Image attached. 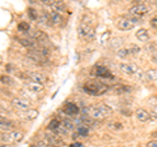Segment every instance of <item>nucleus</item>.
<instances>
[{"label": "nucleus", "instance_id": "46", "mask_svg": "<svg viewBox=\"0 0 157 147\" xmlns=\"http://www.w3.org/2000/svg\"><path fill=\"white\" fill-rule=\"evenodd\" d=\"M29 2H30V3H36L37 0H29Z\"/></svg>", "mask_w": 157, "mask_h": 147}, {"label": "nucleus", "instance_id": "35", "mask_svg": "<svg viewBox=\"0 0 157 147\" xmlns=\"http://www.w3.org/2000/svg\"><path fill=\"white\" fill-rule=\"evenodd\" d=\"M109 128L115 129V130H121L122 128H123V125L119 124V122H113V124H109Z\"/></svg>", "mask_w": 157, "mask_h": 147}, {"label": "nucleus", "instance_id": "21", "mask_svg": "<svg viewBox=\"0 0 157 147\" xmlns=\"http://www.w3.org/2000/svg\"><path fill=\"white\" fill-rule=\"evenodd\" d=\"M0 81H2V85H7V86H13L14 85L13 78H11V77L7 76V74H3L2 78H0Z\"/></svg>", "mask_w": 157, "mask_h": 147}, {"label": "nucleus", "instance_id": "2", "mask_svg": "<svg viewBox=\"0 0 157 147\" xmlns=\"http://www.w3.org/2000/svg\"><path fill=\"white\" fill-rule=\"evenodd\" d=\"M86 94L93 95V96H98V95H102L107 91V87L104 85V83H98V82H88L82 87Z\"/></svg>", "mask_w": 157, "mask_h": 147}, {"label": "nucleus", "instance_id": "41", "mask_svg": "<svg viewBox=\"0 0 157 147\" xmlns=\"http://www.w3.org/2000/svg\"><path fill=\"white\" fill-rule=\"evenodd\" d=\"M147 4H151V5H157V0H144Z\"/></svg>", "mask_w": 157, "mask_h": 147}, {"label": "nucleus", "instance_id": "11", "mask_svg": "<svg viewBox=\"0 0 157 147\" xmlns=\"http://www.w3.org/2000/svg\"><path fill=\"white\" fill-rule=\"evenodd\" d=\"M29 78H30L32 81H36V82H39V83H46L47 82V77L45 73H41V72H30L28 73Z\"/></svg>", "mask_w": 157, "mask_h": 147}, {"label": "nucleus", "instance_id": "31", "mask_svg": "<svg viewBox=\"0 0 157 147\" xmlns=\"http://www.w3.org/2000/svg\"><path fill=\"white\" fill-rule=\"evenodd\" d=\"M62 125L64 126L66 129H68V130H70V131L75 129V125H73V122H72V121H70V120H63Z\"/></svg>", "mask_w": 157, "mask_h": 147}, {"label": "nucleus", "instance_id": "40", "mask_svg": "<svg viewBox=\"0 0 157 147\" xmlns=\"http://www.w3.org/2000/svg\"><path fill=\"white\" fill-rule=\"evenodd\" d=\"M147 147H157V141H149L147 143Z\"/></svg>", "mask_w": 157, "mask_h": 147}, {"label": "nucleus", "instance_id": "24", "mask_svg": "<svg viewBox=\"0 0 157 147\" xmlns=\"http://www.w3.org/2000/svg\"><path fill=\"white\" fill-rule=\"evenodd\" d=\"M130 55L131 53H130L128 48H119V50L117 51V56L121 57V59H126V57H128Z\"/></svg>", "mask_w": 157, "mask_h": 147}, {"label": "nucleus", "instance_id": "29", "mask_svg": "<svg viewBox=\"0 0 157 147\" xmlns=\"http://www.w3.org/2000/svg\"><path fill=\"white\" fill-rule=\"evenodd\" d=\"M145 51H147V52H149L151 55H152L153 52H156V51H157V45H156L155 42H152V43H147V46H145Z\"/></svg>", "mask_w": 157, "mask_h": 147}, {"label": "nucleus", "instance_id": "37", "mask_svg": "<svg viewBox=\"0 0 157 147\" xmlns=\"http://www.w3.org/2000/svg\"><path fill=\"white\" fill-rule=\"evenodd\" d=\"M135 74H136L135 77L137 78V80H144V78H147V76H145V73H144V72H141L140 69H139V70H137V72L135 73Z\"/></svg>", "mask_w": 157, "mask_h": 147}, {"label": "nucleus", "instance_id": "3", "mask_svg": "<svg viewBox=\"0 0 157 147\" xmlns=\"http://www.w3.org/2000/svg\"><path fill=\"white\" fill-rule=\"evenodd\" d=\"M77 33H78V37L82 38V39H86V41H92L94 38V29L92 26H89V23L86 22H81L77 27Z\"/></svg>", "mask_w": 157, "mask_h": 147}, {"label": "nucleus", "instance_id": "33", "mask_svg": "<svg viewBox=\"0 0 157 147\" xmlns=\"http://www.w3.org/2000/svg\"><path fill=\"white\" fill-rule=\"evenodd\" d=\"M30 30V26H29V23L28 22H21L18 25V31H24V33H26Z\"/></svg>", "mask_w": 157, "mask_h": 147}, {"label": "nucleus", "instance_id": "9", "mask_svg": "<svg viewBox=\"0 0 157 147\" xmlns=\"http://www.w3.org/2000/svg\"><path fill=\"white\" fill-rule=\"evenodd\" d=\"M25 87H26V89H28L29 91L34 92V94L42 92V91H43V89H45V86H43L42 83L36 82V81H28V82H25Z\"/></svg>", "mask_w": 157, "mask_h": 147}, {"label": "nucleus", "instance_id": "8", "mask_svg": "<svg viewBox=\"0 0 157 147\" xmlns=\"http://www.w3.org/2000/svg\"><path fill=\"white\" fill-rule=\"evenodd\" d=\"M12 106L14 108H17L18 111H26L29 109V102L22 99V98H13L12 99Z\"/></svg>", "mask_w": 157, "mask_h": 147}, {"label": "nucleus", "instance_id": "12", "mask_svg": "<svg viewBox=\"0 0 157 147\" xmlns=\"http://www.w3.org/2000/svg\"><path fill=\"white\" fill-rule=\"evenodd\" d=\"M135 116H136V119L141 121V122H145V121H148L151 119V113H148L145 109L143 108H137L136 112H135Z\"/></svg>", "mask_w": 157, "mask_h": 147}, {"label": "nucleus", "instance_id": "23", "mask_svg": "<svg viewBox=\"0 0 157 147\" xmlns=\"http://www.w3.org/2000/svg\"><path fill=\"white\" fill-rule=\"evenodd\" d=\"M145 76L148 81H157V69H149L145 72Z\"/></svg>", "mask_w": 157, "mask_h": 147}, {"label": "nucleus", "instance_id": "44", "mask_svg": "<svg viewBox=\"0 0 157 147\" xmlns=\"http://www.w3.org/2000/svg\"><path fill=\"white\" fill-rule=\"evenodd\" d=\"M70 147H81V143H72L70 145Z\"/></svg>", "mask_w": 157, "mask_h": 147}, {"label": "nucleus", "instance_id": "26", "mask_svg": "<svg viewBox=\"0 0 157 147\" xmlns=\"http://www.w3.org/2000/svg\"><path fill=\"white\" fill-rule=\"evenodd\" d=\"M59 126H60V122L58 121V119H52L50 122H48V126H47V128L50 129V130H54V131H55V130L59 128Z\"/></svg>", "mask_w": 157, "mask_h": 147}, {"label": "nucleus", "instance_id": "25", "mask_svg": "<svg viewBox=\"0 0 157 147\" xmlns=\"http://www.w3.org/2000/svg\"><path fill=\"white\" fill-rule=\"evenodd\" d=\"M52 8H54V11L55 12H66L67 11V7H66V4L64 3H55L52 5Z\"/></svg>", "mask_w": 157, "mask_h": 147}, {"label": "nucleus", "instance_id": "34", "mask_svg": "<svg viewBox=\"0 0 157 147\" xmlns=\"http://www.w3.org/2000/svg\"><path fill=\"white\" fill-rule=\"evenodd\" d=\"M130 91H131L130 87H126L123 85H121V86L117 87V92H118V94H123V92H130Z\"/></svg>", "mask_w": 157, "mask_h": 147}, {"label": "nucleus", "instance_id": "42", "mask_svg": "<svg viewBox=\"0 0 157 147\" xmlns=\"http://www.w3.org/2000/svg\"><path fill=\"white\" fill-rule=\"evenodd\" d=\"M151 59H152V61H155V63H157V51L156 52H153L151 55Z\"/></svg>", "mask_w": 157, "mask_h": 147}, {"label": "nucleus", "instance_id": "39", "mask_svg": "<svg viewBox=\"0 0 157 147\" xmlns=\"http://www.w3.org/2000/svg\"><path fill=\"white\" fill-rule=\"evenodd\" d=\"M149 23H151V26L153 27V29H157V17H153L149 21Z\"/></svg>", "mask_w": 157, "mask_h": 147}, {"label": "nucleus", "instance_id": "7", "mask_svg": "<svg viewBox=\"0 0 157 147\" xmlns=\"http://www.w3.org/2000/svg\"><path fill=\"white\" fill-rule=\"evenodd\" d=\"M92 74L96 77H101V78H111V73L102 65H96L92 70Z\"/></svg>", "mask_w": 157, "mask_h": 147}, {"label": "nucleus", "instance_id": "22", "mask_svg": "<svg viewBox=\"0 0 157 147\" xmlns=\"http://www.w3.org/2000/svg\"><path fill=\"white\" fill-rule=\"evenodd\" d=\"M50 16H51V21H52V23H60L62 22V16H60V13L59 12H55V11H52V12H50Z\"/></svg>", "mask_w": 157, "mask_h": 147}, {"label": "nucleus", "instance_id": "5", "mask_svg": "<svg viewBox=\"0 0 157 147\" xmlns=\"http://www.w3.org/2000/svg\"><path fill=\"white\" fill-rule=\"evenodd\" d=\"M148 12H149V8L147 7L145 4H135V5L131 7L130 11H128V13L134 17H143Z\"/></svg>", "mask_w": 157, "mask_h": 147}, {"label": "nucleus", "instance_id": "6", "mask_svg": "<svg viewBox=\"0 0 157 147\" xmlns=\"http://www.w3.org/2000/svg\"><path fill=\"white\" fill-rule=\"evenodd\" d=\"M118 68H119V70L122 73L128 74V76H134L135 73L139 70V66L134 64V63H121V64L118 65Z\"/></svg>", "mask_w": 157, "mask_h": 147}, {"label": "nucleus", "instance_id": "27", "mask_svg": "<svg viewBox=\"0 0 157 147\" xmlns=\"http://www.w3.org/2000/svg\"><path fill=\"white\" fill-rule=\"evenodd\" d=\"M77 133L80 137H86L88 133H89V129H88V126L85 125H81V126H78L77 128Z\"/></svg>", "mask_w": 157, "mask_h": 147}, {"label": "nucleus", "instance_id": "10", "mask_svg": "<svg viewBox=\"0 0 157 147\" xmlns=\"http://www.w3.org/2000/svg\"><path fill=\"white\" fill-rule=\"evenodd\" d=\"M18 116L21 117V119H24V120H26V121H32V120H34L36 117L38 116V111H36V109H26V111H20L18 112Z\"/></svg>", "mask_w": 157, "mask_h": 147}, {"label": "nucleus", "instance_id": "17", "mask_svg": "<svg viewBox=\"0 0 157 147\" xmlns=\"http://www.w3.org/2000/svg\"><path fill=\"white\" fill-rule=\"evenodd\" d=\"M136 38L139 39L140 42H148L149 41V33L147 29H139L136 31Z\"/></svg>", "mask_w": 157, "mask_h": 147}, {"label": "nucleus", "instance_id": "28", "mask_svg": "<svg viewBox=\"0 0 157 147\" xmlns=\"http://www.w3.org/2000/svg\"><path fill=\"white\" fill-rule=\"evenodd\" d=\"M128 50H130L131 55H134V56H136V55H139V53H140V47L136 46V45H134V43H131V45H130Z\"/></svg>", "mask_w": 157, "mask_h": 147}, {"label": "nucleus", "instance_id": "4", "mask_svg": "<svg viewBox=\"0 0 157 147\" xmlns=\"http://www.w3.org/2000/svg\"><path fill=\"white\" fill-rule=\"evenodd\" d=\"M137 18H139V17H134V16H131L130 18H121L119 21H118L117 26L122 31L131 30V29H134V26L137 23Z\"/></svg>", "mask_w": 157, "mask_h": 147}, {"label": "nucleus", "instance_id": "45", "mask_svg": "<svg viewBox=\"0 0 157 147\" xmlns=\"http://www.w3.org/2000/svg\"><path fill=\"white\" fill-rule=\"evenodd\" d=\"M2 147H11V146H9L8 143H6V145H4V143H2Z\"/></svg>", "mask_w": 157, "mask_h": 147}, {"label": "nucleus", "instance_id": "20", "mask_svg": "<svg viewBox=\"0 0 157 147\" xmlns=\"http://www.w3.org/2000/svg\"><path fill=\"white\" fill-rule=\"evenodd\" d=\"M17 41L21 43L24 47H29V48H33L36 46V43H34L33 39H25V38H17Z\"/></svg>", "mask_w": 157, "mask_h": 147}, {"label": "nucleus", "instance_id": "36", "mask_svg": "<svg viewBox=\"0 0 157 147\" xmlns=\"http://www.w3.org/2000/svg\"><path fill=\"white\" fill-rule=\"evenodd\" d=\"M122 45V39L121 38H114L111 41V47H118Z\"/></svg>", "mask_w": 157, "mask_h": 147}, {"label": "nucleus", "instance_id": "1", "mask_svg": "<svg viewBox=\"0 0 157 147\" xmlns=\"http://www.w3.org/2000/svg\"><path fill=\"white\" fill-rule=\"evenodd\" d=\"M111 115V108L106 104H94L89 107V116L97 121L105 120Z\"/></svg>", "mask_w": 157, "mask_h": 147}, {"label": "nucleus", "instance_id": "15", "mask_svg": "<svg viewBox=\"0 0 157 147\" xmlns=\"http://www.w3.org/2000/svg\"><path fill=\"white\" fill-rule=\"evenodd\" d=\"M0 121H2L0 126H2V131H3V133H4V131L7 133V131L12 130V129L14 128V124H13V122H12V121H9L8 119H6L4 116H2V120H0Z\"/></svg>", "mask_w": 157, "mask_h": 147}, {"label": "nucleus", "instance_id": "32", "mask_svg": "<svg viewBox=\"0 0 157 147\" xmlns=\"http://www.w3.org/2000/svg\"><path fill=\"white\" fill-rule=\"evenodd\" d=\"M68 131H70V130L66 129L64 126L60 124V126H59V128L55 130V133H56V135H67V134H68Z\"/></svg>", "mask_w": 157, "mask_h": 147}, {"label": "nucleus", "instance_id": "16", "mask_svg": "<svg viewBox=\"0 0 157 147\" xmlns=\"http://www.w3.org/2000/svg\"><path fill=\"white\" fill-rule=\"evenodd\" d=\"M29 35H30L33 39H37V41L39 42H43V41H47V37H46V34L45 33H42L41 30H32L30 33H29Z\"/></svg>", "mask_w": 157, "mask_h": 147}, {"label": "nucleus", "instance_id": "38", "mask_svg": "<svg viewBox=\"0 0 157 147\" xmlns=\"http://www.w3.org/2000/svg\"><path fill=\"white\" fill-rule=\"evenodd\" d=\"M41 3L43 5H47V7H52L55 4V0H41Z\"/></svg>", "mask_w": 157, "mask_h": 147}, {"label": "nucleus", "instance_id": "43", "mask_svg": "<svg viewBox=\"0 0 157 147\" xmlns=\"http://www.w3.org/2000/svg\"><path fill=\"white\" fill-rule=\"evenodd\" d=\"M151 117H152V119H156L157 120V109H153V111L151 112Z\"/></svg>", "mask_w": 157, "mask_h": 147}, {"label": "nucleus", "instance_id": "19", "mask_svg": "<svg viewBox=\"0 0 157 147\" xmlns=\"http://www.w3.org/2000/svg\"><path fill=\"white\" fill-rule=\"evenodd\" d=\"M9 138H11L12 143H17V142H20V141L22 139V133L13 130V131H11V133H9Z\"/></svg>", "mask_w": 157, "mask_h": 147}, {"label": "nucleus", "instance_id": "13", "mask_svg": "<svg viewBox=\"0 0 157 147\" xmlns=\"http://www.w3.org/2000/svg\"><path fill=\"white\" fill-rule=\"evenodd\" d=\"M51 16H50V13H47V12H42L41 13V16H39L38 18V23L39 25H43V26H50L51 25Z\"/></svg>", "mask_w": 157, "mask_h": 147}, {"label": "nucleus", "instance_id": "18", "mask_svg": "<svg viewBox=\"0 0 157 147\" xmlns=\"http://www.w3.org/2000/svg\"><path fill=\"white\" fill-rule=\"evenodd\" d=\"M46 141L50 143L51 146H60L62 145V139L59 138V135H52V134H46Z\"/></svg>", "mask_w": 157, "mask_h": 147}, {"label": "nucleus", "instance_id": "30", "mask_svg": "<svg viewBox=\"0 0 157 147\" xmlns=\"http://www.w3.org/2000/svg\"><path fill=\"white\" fill-rule=\"evenodd\" d=\"M28 14H29V17H30L32 20H34V21H38L39 16H38V13H37V11H36V9H33V8H29Z\"/></svg>", "mask_w": 157, "mask_h": 147}, {"label": "nucleus", "instance_id": "14", "mask_svg": "<svg viewBox=\"0 0 157 147\" xmlns=\"http://www.w3.org/2000/svg\"><path fill=\"white\" fill-rule=\"evenodd\" d=\"M64 112L68 116H76L78 112H80V109H78L77 106L72 104V103H67V104L64 106Z\"/></svg>", "mask_w": 157, "mask_h": 147}]
</instances>
